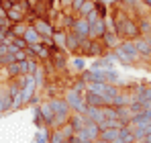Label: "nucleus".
I'll return each mask as SVG.
<instances>
[{"instance_id": "f257e3e1", "label": "nucleus", "mask_w": 151, "mask_h": 143, "mask_svg": "<svg viewBox=\"0 0 151 143\" xmlns=\"http://www.w3.org/2000/svg\"><path fill=\"white\" fill-rule=\"evenodd\" d=\"M65 102H68V106L72 108V113H78V115H86V110H88V104H86V100H84V94H78L74 90H68V94L63 98Z\"/></svg>"}, {"instance_id": "f03ea898", "label": "nucleus", "mask_w": 151, "mask_h": 143, "mask_svg": "<svg viewBox=\"0 0 151 143\" xmlns=\"http://www.w3.org/2000/svg\"><path fill=\"white\" fill-rule=\"evenodd\" d=\"M114 33H116L121 39H127V41H135V39L141 35V33H139V27H137V23H135L133 19H127Z\"/></svg>"}, {"instance_id": "7ed1b4c3", "label": "nucleus", "mask_w": 151, "mask_h": 143, "mask_svg": "<svg viewBox=\"0 0 151 143\" xmlns=\"http://www.w3.org/2000/svg\"><path fill=\"white\" fill-rule=\"evenodd\" d=\"M106 31H108V27H106V19H98L96 23L90 25V29H88V39H92V41H100Z\"/></svg>"}, {"instance_id": "20e7f679", "label": "nucleus", "mask_w": 151, "mask_h": 143, "mask_svg": "<svg viewBox=\"0 0 151 143\" xmlns=\"http://www.w3.org/2000/svg\"><path fill=\"white\" fill-rule=\"evenodd\" d=\"M116 49L125 55L131 64H135L137 59H141V55L137 53V47H135V43H133V41H121V45H119Z\"/></svg>"}, {"instance_id": "39448f33", "label": "nucleus", "mask_w": 151, "mask_h": 143, "mask_svg": "<svg viewBox=\"0 0 151 143\" xmlns=\"http://www.w3.org/2000/svg\"><path fill=\"white\" fill-rule=\"evenodd\" d=\"M31 27H33V29L41 35V39H43V41H49L51 37H53V27H51L47 21H43V19H37V21L31 25Z\"/></svg>"}, {"instance_id": "423d86ee", "label": "nucleus", "mask_w": 151, "mask_h": 143, "mask_svg": "<svg viewBox=\"0 0 151 143\" xmlns=\"http://www.w3.org/2000/svg\"><path fill=\"white\" fill-rule=\"evenodd\" d=\"M100 41L104 43V47L108 49V51H112V49H116L119 45H121V37H119L114 31H106V33H104V37H102Z\"/></svg>"}, {"instance_id": "0eeeda50", "label": "nucleus", "mask_w": 151, "mask_h": 143, "mask_svg": "<svg viewBox=\"0 0 151 143\" xmlns=\"http://www.w3.org/2000/svg\"><path fill=\"white\" fill-rule=\"evenodd\" d=\"M88 29H90V25L82 17H78L74 21V25H72V33H76L78 37H88Z\"/></svg>"}, {"instance_id": "6e6552de", "label": "nucleus", "mask_w": 151, "mask_h": 143, "mask_svg": "<svg viewBox=\"0 0 151 143\" xmlns=\"http://www.w3.org/2000/svg\"><path fill=\"white\" fill-rule=\"evenodd\" d=\"M84 100H86V104H88V106H98V108H102V106H106V104H108L100 94H96V92H88V90L84 92Z\"/></svg>"}, {"instance_id": "1a4fd4ad", "label": "nucleus", "mask_w": 151, "mask_h": 143, "mask_svg": "<svg viewBox=\"0 0 151 143\" xmlns=\"http://www.w3.org/2000/svg\"><path fill=\"white\" fill-rule=\"evenodd\" d=\"M10 108H12V98H10V94H8L6 86H2V88H0V115L8 113Z\"/></svg>"}, {"instance_id": "9d476101", "label": "nucleus", "mask_w": 151, "mask_h": 143, "mask_svg": "<svg viewBox=\"0 0 151 143\" xmlns=\"http://www.w3.org/2000/svg\"><path fill=\"white\" fill-rule=\"evenodd\" d=\"M23 39L27 41V45H37V43H43V39H41V35L29 25L27 27V31H25V35H23Z\"/></svg>"}, {"instance_id": "9b49d317", "label": "nucleus", "mask_w": 151, "mask_h": 143, "mask_svg": "<svg viewBox=\"0 0 151 143\" xmlns=\"http://www.w3.org/2000/svg\"><path fill=\"white\" fill-rule=\"evenodd\" d=\"M80 39H82V37H78L76 33H72V31H70V33L65 35V47H63V49H65V51H74V53H78Z\"/></svg>"}, {"instance_id": "f8f14e48", "label": "nucleus", "mask_w": 151, "mask_h": 143, "mask_svg": "<svg viewBox=\"0 0 151 143\" xmlns=\"http://www.w3.org/2000/svg\"><path fill=\"white\" fill-rule=\"evenodd\" d=\"M88 121H92V123H100V121H104V113H102V108H98V106H88V110H86V115H84Z\"/></svg>"}, {"instance_id": "ddd939ff", "label": "nucleus", "mask_w": 151, "mask_h": 143, "mask_svg": "<svg viewBox=\"0 0 151 143\" xmlns=\"http://www.w3.org/2000/svg\"><path fill=\"white\" fill-rule=\"evenodd\" d=\"M106 55L108 53V49L104 47V43L102 41H92L90 39V49H88V57H94V55Z\"/></svg>"}, {"instance_id": "4468645a", "label": "nucleus", "mask_w": 151, "mask_h": 143, "mask_svg": "<svg viewBox=\"0 0 151 143\" xmlns=\"http://www.w3.org/2000/svg\"><path fill=\"white\" fill-rule=\"evenodd\" d=\"M6 19H8V23L14 25V23H25V12L23 10H19L17 6H12L8 12H6Z\"/></svg>"}, {"instance_id": "2eb2a0df", "label": "nucleus", "mask_w": 151, "mask_h": 143, "mask_svg": "<svg viewBox=\"0 0 151 143\" xmlns=\"http://www.w3.org/2000/svg\"><path fill=\"white\" fill-rule=\"evenodd\" d=\"M72 127H74V131L78 133V131H82L84 127H86V123H88V119L84 117V115H78V113H74L72 117H70V121H68Z\"/></svg>"}, {"instance_id": "dca6fc26", "label": "nucleus", "mask_w": 151, "mask_h": 143, "mask_svg": "<svg viewBox=\"0 0 151 143\" xmlns=\"http://www.w3.org/2000/svg\"><path fill=\"white\" fill-rule=\"evenodd\" d=\"M133 43H135V47H137V53H139L141 57H149V55H151V47H149V43H147L145 39L137 37Z\"/></svg>"}, {"instance_id": "f3484780", "label": "nucleus", "mask_w": 151, "mask_h": 143, "mask_svg": "<svg viewBox=\"0 0 151 143\" xmlns=\"http://www.w3.org/2000/svg\"><path fill=\"white\" fill-rule=\"evenodd\" d=\"M119 141L121 143H135V135H133V131L129 127H123L119 131Z\"/></svg>"}, {"instance_id": "a211bd4d", "label": "nucleus", "mask_w": 151, "mask_h": 143, "mask_svg": "<svg viewBox=\"0 0 151 143\" xmlns=\"http://www.w3.org/2000/svg\"><path fill=\"white\" fill-rule=\"evenodd\" d=\"M119 131H121V129H104V131H100V139L102 141L112 143L116 137H119Z\"/></svg>"}, {"instance_id": "6ab92c4d", "label": "nucleus", "mask_w": 151, "mask_h": 143, "mask_svg": "<svg viewBox=\"0 0 151 143\" xmlns=\"http://www.w3.org/2000/svg\"><path fill=\"white\" fill-rule=\"evenodd\" d=\"M27 27H29L27 23H14V25H10V33H12L14 37H23L25 31H27Z\"/></svg>"}, {"instance_id": "aec40b11", "label": "nucleus", "mask_w": 151, "mask_h": 143, "mask_svg": "<svg viewBox=\"0 0 151 143\" xmlns=\"http://www.w3.org/2000/svg\"><path fill=\"white\" fill-rule=\"evenodd\" d=\"M92 10H94V0H86V2L82 4V8H80V12H78V14H80L82 19H86Z\"/></svg>"}, {"instance_id": "412c9836", "label": "nucleus", "mask_w": 151, "mask_h": 143, "mask_svg": "<svg viewBox=\"0 0 151 143\" xmlns=\"http://www.w3.org/2000/svg\"><path fill=\"white\" fill-rule=\"evenodd\" d=\"M65 35H68V33H63V31H57V33H53L51 41H53L57 47H65Z\"/></svg>"}, {"instance_id": "4be33fe9", "label": "nucleus", "mask_w": 151, "mask_h": 143, "mask_svg": "<svg viewBox=\"0 0 151 143\" xmlns=\"http://www.w3.org/2000/svg\"><path fill=\"white\" fill-rule=\"evenodd\" d=\"M65 139H63V135H61V131L59 129H53V131H49V143H63Z\"/></svg>"}, {"instance_id": "5701e85b", "label": "nucleus", "mask_w": 151, "mask_h": 143, "mask_svg": "<svg viewBox=\"0 0 151 143\" xmlns=\"http://www.w3.org/2000/svg\"><path fill=\"white\" fill-rule=\"evenodd\" d=\"M35 143H49V131L43 127V129H39V133H37V137H35Z\"/></svg>"}, {"instance_id": "b1692460", "label": "nucleus", "mask_w": 151, "mask_h": 143, "mask_svg": "<svg viewBox=\"0 0 151 143\" xmlns=\"http://www.w3.org/2000/svg\"><path fill=\"white\" fill-rule=\"evenodd\" d=\"M59 131H61V135H63V139H72V137H74V135H76L74 127H72L70 123H65V125H63V127H61Z\"/></svg>"}, {"instance_id": "393cba45", "label": "nucleus", "mask_w": 151, "mask_h": 143, "mask_svg": "<svg viewBox=\"0 0 151 143\" xmlns=\"http://www.w3.org/2000/svg\"><path fill=\"white\" fill-rule=\"evenodd\" d=\"M137 27H139V33H147V35L151 33V21L149 19H143L141 23H137Z\"/></svg>"}, {"instance_id": "a878e982", "label": "nucleus", "mask_w": 151, "mask_h": 143, "mask_svg": "<svg viewBox=\"0 0 151 143\" xmlns=\"http://www.w3.org/2000/svg\"><path fill=\"white\" fill-rule=\"evenodd\" d=\"M72 66H74V70L84 72V68H86V61H84V57H74V59H72Z\"/></svg>"}, {"instance_id": "bb28decb", "label": "nucleus", "mask_w": 151, "mask_h": 143, "mask_svg": "<svg viewBox=\"0 0 151 143\" xmlns=\"http://www.w3.org/2000/svg\"><path fill=\"white\" fill-rule=\"evenodd\" d=\"M12 45H14L17 49H21V51H25V49L29 47V45H27V41L23 39V37H14V39H12Z\"/></svg>"}, {"instance_id": "cd10ccee", "label": "nucleus", "mask_w": 151, "mask_h": 143, "mask_svg": "<svg viewBox=\"0 0 151 143\" xmlns=\"http://www.w3.org/2000/svg\"><path fill=\"white\" fill-rule=\"evenodd\" d=\"M72 90H74V92H78V94H84V92H86V82L80 78V80L74 84V88H72Z\"/></svg>"}, {"instance_id": "c85d7f7f", "label": "nucleus", "mask_w": 151, "mask_h": 143, "mask_svg": "<svg viewBox=\"0 0 151 143\" xmlns=\"http://www.w3.org/2000/svg\"><path fill=\"white\" fill-rule=\"evenodd\" d=\"M131 131H133V135H135V141H141V139L147 137V131H145V129H131Z\"/></svg>"}, {"instance_id": "c756f323", "label": "nucleus", "mask_w": 151, "mask_h": 143, "mask_svg": "<svg viewBox=\"0 0 151 143\" xmlns=\"http://www.w3.org/2000/svg\"><path fill=\"white\" fill-rule=\"evenodd\" d=\"M98 19H100V14H98V12H96V10H92V12H90V14H88V17H86V21H88V25L96 23V21H98Z\"/></svg>"}, {"instance_id": "7c9ffc66", "label": "nucleus", "mask_w": 151, "mask_h": 143, "mask_svg": "<svg viewBox=\"0 0 151 143\" xmlns=\"http://www.w3.org/2000/svg\"><path fill=\"white\" fill-rule=\"evenodd\" d=\"M27 59H29L27 51H17L14 53V61H27Z\"/></svg>"}, {"instance_id": "2f4dec72", "label": "nucleus", "mask_w": 151, "mask_h": 143, "mask_svg": "<svg viewBox=\"0 0 151 143\" xmlns=\"http://www.w3.org/2000/svg\"><path fill=\"white\" fill-rule=\"evenodd\" d=\"M84 2H86V0H74V2H72V12H76V14H78Z\"/></svg>"}, {"instance_id": "473e14b6", "label": "nucleus", "mask_w": 151, "mask_h": 143, "mask_svg": "<svg viewBox=\"0 0 151 143\" xmlns=\"http://www.w3.org/2000/svg\"><path fill=\"white\" fill-rule=\"evenodd\" d=\"M121 2H125L127 6H135L137 4V0H121Z\"/></svg>"}, {"instance_id": "72a5a7b5", "label": "nucleus", "mask_w": 151, "mask_h": 143, "mask_svg": "<svg viewBox=\"0 0 151 143\" xmlns=\"http://www.w3.org/2000/svg\"><path fill=\"white\" fill-rule=\"evenodd\" d=\"M104 4H116V2H121V0H102Z\"/></svg>"}, {"instance_id": "f704fd0d", "label": "nucleus", "mask_w": 151, "mask_h": 143, "mask_svg": "<svg viewBox=\"0 0 151 143\" xmlns=\"http://www.w3.org/2000/svg\"><path fill=\"white\" fill-rule=\"evenodd\" d=\"M143 39H145V41H147V43H149V47H151V33H149V35H145V37H143Z\"/></svg>"}, {"instance_id": "c9c22d12", "label": "nucleus", "mask_w": 151, "mask_h": 143, "mask_svg": "<svg viewBox=\"0 0 151 143\" xmlns=\"http://www.w3.org/2000/svg\"><path fill=\"white\" fill-rule=\"evenodd\" d=\"M145 141H147V143H151V133H147V137H145Z\"/></svg>"}, {"instance_id": "e433bc0d", "label": "nucleus", "mask_w": 151, "mask_h": 143, "mask_svg": "<svg viewBox=\"0 0 151 143\" xmlns=\"http://www.w3.org/2000/svg\"><path fill=\"white\" fill-rule=\"evenodd\" d=\"M141 2H145V4H147V6L151 8V0H141Z\"/></svg>"}, {"instance_id": "4c0bfd02", "label": "nucleus", "mask_w": 151, "mask_h": 143, "mask_svg": "<svg viewBox=\"0 0 151 143\" xmlns=\"http://www.w3.org/2000/svg\"><path fill=\"white\" fill-rule=\"evenodd\" d=\"M94 143H108V141H102V139H96Z\"/></svg>"}, {"instance_id": "58836bf2", "label": "nucleus", "mask_w": 151, "mask_h": 143, "mask_svg": "<svg viewBox=\"0 0 151 143\" xmlns=\"http://www.w3.org/2000/svg\"><path fill=\"white\" fill-rule=\"evenodd\" d=\"M135 143H147V141H145V139H141V141H135Z\"/></svg>"}, {"instance_id": "ea45409f", "label": "nucleus", "mask_w": 151, "mask_h": 143, "mask_svg": "<svg viewBox=\"0 0 151 143\" xmlns=\"http://www.w3.org/2000/svg\"><path fill=\"white\" fill-rule=\"evenodd\" d=\"M63 143H70V139H65V141H63Z\"/></svg>"}, {"instance_id": "a19ab883", "label": "nucleus", "mask_w": 151, "mask_h": 143, "mask_svg": "<svg viewBox=\"0 0 151 143\" xmlns=\"http://www.w3.org/2000/svg\"><path fill=\"white\" fill-rule=\"evenodd\" d=\"M147 19H149V21H151V12H149V17H147Z\"/></svg>"}, {"instance_id": "79ce46f5", "label": "nucleus", "mask_w": 151, "mask_h": 143, "mask_svg": "<svg viewBox=\"0 0 151 143\" xmlns=\"http://www.w3.org/2000/svg\"><path fill=\"white\" fill-rule=\"evenodd\" d=\"M0 45H2V41H0Z\"/></svg>"}, {"instance_id": "37998d69", "label": "nucleus", "mask_w": 151, "mask_h": 143, "mask_svg": "<svg viewBox=\"0 0 151 143\" xmlns=\"http://www.w3.org/2000/svg\"><path fill=\"white\" fill-rule=\"evenodd\" d=\"M0 2H2V0H0Z\"/></svg>"}]
</instances>
